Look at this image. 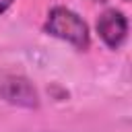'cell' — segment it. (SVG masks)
Listing matches in <instances>:
<instances>
[{
	"mask_svg": "<svg viewBox=\"0 0 132 132\" xmlns=\"http://www.w3.org/2000/svg\"><path fill=\"white\" fill-rule=\"evenodd\" d=\"M43 31L56 39H62L70 43L78 52H87L91 47V33L87 23L70 8L66 6H54L47 12V19L43 23Z\"/></svg>",
	"mask_w": 132,
	"mask_h": 132,
	"instance_id": "6da1fadb",
	"label": "cell"
},
{
	"mask_svg": "<svg viewBox=\"0 0 132 132\" xmlns=\"http://www.w3.org/2000/svg\"><path fill=\"white\" fill-rule=\"evenodd\" d=\"M0 99L16 105V107H25V109H37L39 107V93L33 87V82L21 74H10V72H2L0 74Z\"/></svg>",
	"mask_w": 132,
	"mask_h": 132,
	"instance_id": "7a4b0ae2",
	"label": "cell"
},
{
	"mask_svg": "<svg viewBox=\"0 0 132 132\" xmlns=\"http://www.w3.org/2000/svg\"><path fill=\"white\" fill-rule=\"evenodd\" d=\"M97 33L109 50H120L128 37V19L122 10L107 8L97 19Z\"/></svg>",
	"mask_w": 132,
	"mask_h": 132,
	"instance_id": "3957f363",
	"label": "cell"
},
{
	"mask_svg": "<svg viewBox=\"0 0 132 132\" xmlns=\"http://www.w3.org/2000/svg\"><path fill=\"white\" fill-rule=\"evenodd\" d=\"M12 2H14V0H0V16L10 8V4H12Z\"/></svg>",
	"mask_w": 132,
	"mask_h": 132,
	"instance_id": "277c9868",
	"label": "cell"
},
{
	"mask_svg": "<svg viewBox=\"0 0 132 132\" xmlns=\"http://www.w3.org/2000/svg\"><path fill=\"white\" fill-rule=\"evenodd\" d=\"M95 2H107V0H95Z\"/></svg>",
	"mask_w": 132,
	"mask_h": 132,
	"instance_id": "5b68a950",
	"label": "cell"
}]
</instances>
